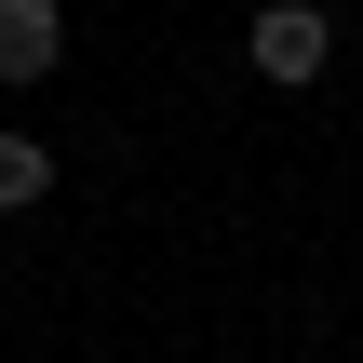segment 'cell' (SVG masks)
I'll return each instance as SVG.
<instances>
[{
    "label": "cell",
    "mask_w": 363,
    "mask_h": 363,
    "mask_svg": "<svg viewBox=\"0 0 363 363\" xmlns=\"http://www.w3.org/2000/svg\"><path fill=\"white\" fill-rule=\"evenodd\" d=\"M242 67H256V81H283V94H296V81H323V67H337L323 0H256V13H242Z\"/></svg>",
    "instance_id": "obj_1"
},
{
    "label": "cell",
    "mask_w": 363,
    "mask_h": 363,
    "mask_svg": "<svg viewBox=\"0 0 363 363\" xmlns=\"http://www.w3.org/2000/svg\"><path fill=\"white\" fill-rule=\"evenodd\" d=\"M67 67V0H0V94H40Z\"/></svg>",
    "instance_id": "obj_2"
},
{
    "label": "cell",
    "mask_w": 363,
    "mask_h": 363,
    "mask_svg": "<svg viewBox=\"0 0 363 363\" xmlns=\"http://www.w3.org/2000/svg\"><path fill=\"white\" fill-rule=\"evenodd\" d=\"M27 202H54V148L40 135H0V216H27Z\"/></svg>",
    "instance_id": "obj_3"
}]
</instances>
